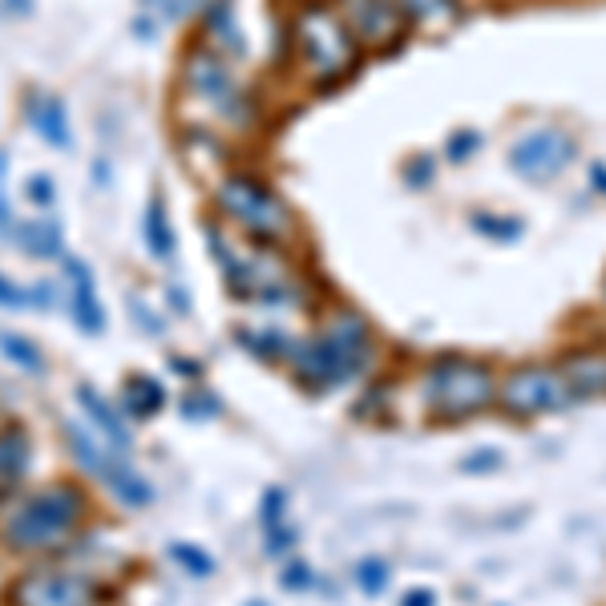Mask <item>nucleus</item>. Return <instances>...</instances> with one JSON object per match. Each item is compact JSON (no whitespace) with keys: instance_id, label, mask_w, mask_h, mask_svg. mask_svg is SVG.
I'll use <instances>...</instances> for the list:
<instances>
[{"instance_id":"f8f14e48","label":"nucleus","mask_w":606,"mask_h":606,"mask_svg":"<svg viewBox=\"0 0 606 606\" xmlns=\"http://www.w3.org/2000/svg\"><path fill=\"white\" fill-rule=\"evenodd\" d=\"M77 400H81V409H86V417H89V425L98 429L106 441H110L113 449H130L134 445V437H130V429H125V421H122V412L113 409L110 400L98 393V388H89V384H77Z\"/></svg>"},{"instance_id":"423d86ee","label":"nucleus","mask_w":606,"mask_h":606,"mask_svg":"<svg viewBox=\"0 0 606 606\" xmlns=\"http://www.w3.org/2000/svg\"><path fill=\"white\" fill-rule=\"evenodd\" d=\"M579 396L570 388L566 372L550 368V364H521V368H509L502 381H497V405L521 421L530 417H550V412L570 409Z\"/></svg>"},{"instance_id":"b1692460","label":"nucleus","mask_w":606,"mask_h":606,"mask_svg":"<svg viewBox=\"0 0 606 606\" xmlns=\"http://www.w3.org/2000/svg\"><path fill=\"white\" fill-rule=\"evenodd\" d=\"M25 195L33 198V207H45V211H49L53 202H57V186H53L49 174H33L25 183Z\"/></svg>"},{"instance_id":"aec40b11","label":"nucleus","mask_w":606,"mask_h":606,"mask_svg":"<svg viewBox=\"0 0 606 606\" xmlns=\"http://www.w3.org/2000/svg\"><path fill=\"white\" fill-rule=\"evenodd\" d=\"M146 247L154 260H170L174 255V227H170V214H166V202L154 198L146 211Z\"/></svg>"},{"instance_id":"ddd939ff","label":"nucleus","mask_w":606,"mask_h":606,"mask_svg":"<svg viewBox=\"0 0 606 606\" xmlns=\"http://www.w3.org/2000/svg\"><path fill=\"white\" fill-rule=\"evenodd\" d=\"M29 122L37 125V134L57 150L74 146V134H69V118H65V106L49 93H33L29 98Z\"/></svg>"},{"instance_id":"a211bd4d","label":"nucleus","mask_w":606,"mask_h":606,"mask_svg":"<svg viewBox=\"0 0 606 606\" xmlns=\"http://www.w3.org/2000/svg\"><path fill=\"white\" fill-rule=\"evenodd\" d=\"M29 470V437L25 429H4L0 433V494L13 489Z\"/></svg>"},{"instance_id":"bb28decb","label":"nucleus","mask_w":606,"mask_h":606,"mask_svg":"<svg viewBox=\"0 0 606 606\" xmlns=\"http://www.w3.org/2000/svg\"><path fill=\"white\" fill-rule=\"evenodd\" d=\"M360 582H364V591H381L384 582H388V566H381L376 558H368V562L360 566Z\"/></svg>"},{"instance_id":"20e7f679","label":"nucleus","mask_w":606,"mask_h":606,"mask_svg":"<svg viewBox=\"0 0 606 606\" xmlns=\"http://www.w3.org/2000/svg\"><path fill=\"white\" fill-rule=\"evenodd\" d=\"M291 37H296V49L308 65V74L320 77V81H340L356 65L360 45L335 9H323V4L304 9L291 25Z\"/></svg>"},{"instance_id":"6e6552de","label":"nucleus","mask_w":606,"mask_h":606,"mask_svg":"<svg viewBox=\"0 0 606 606\" xmlns=\"http://www.w3.org/2000/svg\"><path fill=\"white\" fill-rule=\"evenodd\" d=\"M93 598H98V582L53 566L29 570L9 591L13 606H93Z\"/></svg>"},{"instance_id":"39448f33","label":"nucleus","mask_w":606,"mask_h":606,"mask_svg":"<svg viewBox=\"0 0 606 606\" xmlns=\"http://www.w3.org/2000/svg\"><path fill=\"white\" fill-rule=\"evenodd\" d=\"M219 207H223L227 219H235L260 243H284L296 231V219H291L284 198L251 174H227L219 183Z\"/></svg>"},{"instance_id":"4468645a","label":"nucleus","mask_w":606,"mask_h":606,"mask_svg":"<svg viewBox=\"0 0 606 606\" xmlns=\"http://www.w3.org/2000/svg\"><path fill=\"white\" fill-rule=\"evenodd\" d=\"M101 482L110 485V494L118 497L122 506H130V509H146L150 502H154V485H150L146 477H142V473H137L125 458H113Z\"/></svg>"},{"instance_id":"7ed1b4c3","label":"nucleus","mask_w":606,"mask_h":606,"mask_svg":"<svg viewBox=\"0 0 606 606\" xmlns=\"http://www.w3.org/2000/svg\"><path fill=\"white\" fill-rule=\"evenodd\" d=\"M421 400L433 421H470L497 405V376L485 360L445 356L425 368Z\"/></svg>"},{"instance_id":"f3484780","label":"nucleus","mask_w":606,"mask_h":606,"mask_svg":"<svg viewBox=\"0 0 606 606\" xmlns=\"http://www.w3.org/2000/svg\"><path fill=\"white\" fill-rule=\"evenodd\" d=\"M65 445H69V453H74V461L81 465L86 473H93V477H106V470H110V461H113V453L110 449H101L93 437L81 429V425H74V421H65Z\"/></svg>"},{"instance_id":"1a4fd4ad","label":"nucleus","mask_w":606,"mask_h":606,"mask_svg":"<svg viewBox=\"0 0 606 606\" xmlns=\"http://www.w3.org/2000/svg\"><path fill=\"white\" fill-rule=\"evenodd\" d=\"M574 154H579V146H574V137H570L566 130L542 125V130L521 134L518 142L509 146V166H514L521 178H530V183H550V178H558V174L574 162Z\"/></svg>"},{"instance_id":"dca6fc26","label":"nucleus","mask_w":606,"mask_h":606,"mask_svg":"<svg viewBox=\"0 0 606 606\" xmlns=\"http://www.w3.org/2000/svg\"><path fill=\"white\" fill-rule=\"evenodd\" d=\"M16 247L33 260H57L62 255V223H53V219L21 223L16 227Z\"/></svg>"},{"instance_id":"6ab92c4d","label":"nucleus","mask_w":606,"mask_h":606,"mask_svg":"<svg viewBox=\"0 0 606 606\" xmlns=\"http://www.w3.org/2000/svg\"><path fill=\"white\" fill-rule=\"evenodd\" d=\"M162 400H166V393H162V384L154 381V376H142V372L125 376L122 409L130 412V417H154V412L162 409Z\"/></svg>"},{"instance_id":"f03ea898","label":"nucleus","mask_w":606,"mask_h":606,"mask_svg":"<svg viewBox=\"0 0 606 606\" xmlns=\"http://www.w3.org/2000/svg\"><path fill=\"white\" fill-rule=\"evenodd\" d=\"M81 521H86V494L69 482H57L16 502L13 514L0 521V542L13 554H41L74 542Z\"/></svg>"},{"instance_id":"412c9836","label":"nucleus","mask_w":606,"mask_h":606,"mask_svg":"<svg viewBox=\"0 0 606 606\" xmlns=\"http://www.w3.org/2000/svg\"><path fill=\"white\" fill-rule=\"evenodd\" d=\"M0 352L13 360L16 368L29 372V376H45V352H41L29 335H16V332H0Z\"/></svg>"},{"instance_id":"a878e982","label":"nucleus","mask_w":606,"mask_h":606,"mask_svg":"<svg viewBox=\"0 0 606 606\" xmlns=\"http://www.w3.org/2000/svg\"><path fill=\"white\" fill-rule=\"evenodd\" d=\"M223 409L214 396H186L183 400V417H195V421H202V417H214V412Z\"/></svg>"},{"instance_id":"9b49d317","label":"nucleus","mask_w":606,"mask_h":606,"mask_svg":"<svg viewBox=\"0 0 606 606\" xmlns=\"http://www.w3.org/2000/svg\"><path fill=\"white\" fill-rule=\"evenodd\" d=\"M65 275L74 284V320L86 335H101L106 332V311H101L98 287H93V275L81 260H65Z\"/></svg>"},{"instance_id":"2eb2a0df","label":"nucleus","mask_w":606,"mask_h":606,"mask_svg":"<svg viewBox=\"0 0 606 606\" xmlns=\"http://www.w3.org/2000/svg\"><path fill=\"white\" fill-rule=\"evenodd\" d=\"M574 396H606V352H579L562 364Z\"/></svg>"},{"instance_id":"0eeeda50","label":"nucleus","mask_w":606,"mask_h":606,"mask_svg":"<svg viewBox=\"0 0 606 606\" xmlns=\"http://www.w3.org/2000/svg\"><path fill=\"white\" fill-rule=\"evenodd\" d=\"M183 86L195 101H202L207 110L219 118L223 125H235V130H247L251 125V110L247 98L239 81L231 77L227 62L214 49H195L183 65Z\"/></svg>"},{"instance_id":"393cba45","label":"nucleus","mask_w":606,"mask_h":606,"mask_svg":"<svg viewBox=\"0 0 606 606\" xmlns=\"http://www.w3.org/2000/svg\"><path fill=\"white\" fill-rule=\"evenodd\" d=\"M198 4H202V0H142V9H150V16H166V21L190 13Z\"/></svg>"},{"instance_id":"4be33fe9","label":"nucleus","mask_w":606,"mask_h":606,"mask_svg":"<svg viewBox=\"0 0 606 606\" xmlns=\"http://www.w3.org/2000/svg\"><path fill=\"white\" fill-rule=\"evenodd\" d=\"M53 287H16L0 275V308H49Z\"/></svg>"},{"instance_id":"5701e85b","label":"nucleus","mask_w":606,"mask_h":606,"mask_svg":"<svg viewBox=\"0 0 606 606\" xmlns=\"http://www.w3.org/2000/svg\"><path fill=\"white\" fill-rule=\"evenodd\" d=\"M170 558H174V562H178L183 570H190L195 579H207V574H214V558L207 554V550H198V546L174 542V546H170Z\"/></svg>"},{"instance_id":"9d476101","label":"nucleus","mask_w":606,"mask_h":606,"mask_svg":"<svg viewBox=\"0 0 606 606\" xmlns=\"http://www.w3.org/2000/svg\"><path fill=\"white\" fill-rule=\"evenodd\" d=\"M340 16L364 45H393L405 33V13L393 0H340Z\"/></svg>"},{"instance_id":"cd10ccee","label":"nucleus","mask_w":606,"mask_h":606,"mask_svg":"<svg viewBox=\"0 0 606 606\" xmlns=\"http://www.w3.org/2000/svg\"><path fill=\"white\" fill-rule=\"evenodd\" d=\"M130 311H134L137 320L146 323V332L154 335V332H162V320H154V316H146V311H142V304H130Z\"/></svg>"},{"instance_id":"f257e3e1","label":"nucleus","mask_w":606,"mask_h":606,"mask_svg":"<svg viewBox=\"0 0 606 606\" xmlns=\"http://www.w3.org/2000/svg\"><path fill=\"white\" fill-rule=\"evenodd\" d=\"M291 368L308 388L328 393L340 384H352L372 360V328L368 320L352 308L332 311L323 328L311 340H296L291 348Z\"/></svg>"}]
</instances>
